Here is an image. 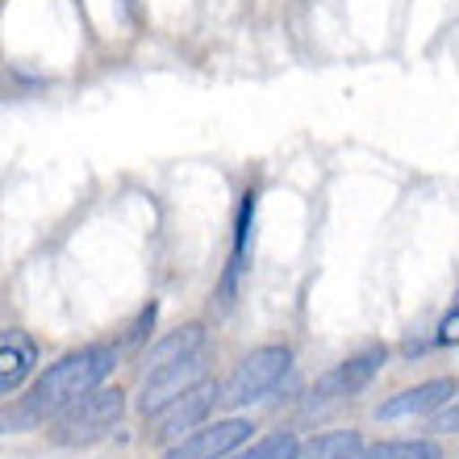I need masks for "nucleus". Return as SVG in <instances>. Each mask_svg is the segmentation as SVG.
Listing matches in <instances>:
<instances>
[{"label":"nucleus","instance_id":"obj_2","mask_svg":"<svg viewBox=\"0 0 459 459\" xmlns=\"http://www.w3.org/2000/svg\"><path fill=\"white\" fill-rule=\"evenodd\" d=\"M292 372V347L284 342H267L242 355V363L218 385V405L226 410H247L255 401H267Z\"/></svg>","mask_w":459,"mask_h":459},{"label":"nucleus","instance_id":"obj_11","mask_svg":"<svg viewBox=\"0 0 459 459\" xmlns=\"http://www.w3.org/2000/svg\"><path fill=\"white\" fill-rule=\"evenodd\" d=\"M201 347H205V326H201V322H188V326L171 330L168 339H159L155 347L143 355V376L155 372V368H163V363L184 359V355H196Z\"/></svg>","mask_w":459,"mask_h":459},{"label":"nucleus","instance_id":"obj_9","mask_svg":"<svg viewBox=\"0 0 459 459\" xmlns=\"http://www.w3.org/2000/svg\"><path fill=\"white\" fill-rule=\"evenodd\" d=\"M34 372H38V342L25 330H4L0 334V397H9L22 385H30Z\"/></svg>","mask_w":459,"mask_h":459},{"label":"nucleus","instance_id":"obj_3","mask_svg":"<svg viewBox=\"0 0 459 459\" xmlns=\"http://www.w3.org/2000/svg\"><path fill=\"white\" fill-rule=\"evenodd\" d=\"M121 413H126V393H121L117 385H97L88 388L84 397H75L67 410H59L55 418H50V435H55V443H63V447H75V443H92V438L109 435L113 426L121 422Z\"/></svg>","mask_w":459,"mask_h":459},{"label":"nucleus","instance_id":"obj_14","mask_svg":"<svg viewBox=\"0 0 459 459\" xmlns=\"http://www.w3.org/2000/svg\"><path fill=\"white\" fill-rule=\"evenodd\" d=\"M297 447H301V438L292 435V430H276V435H267V438H259V443H242L234 455H226V459H297Z\"/></svg>","mask_w":459,"mask_h":459},{"label":"nucleus","instance_id":"obj_16","mask_svg":"<svg viewBox=\"0 0 459 459\" xmlns=\"http://www.w3.org/2000/svg\"><path fill=\"white\" fill-rule=\"evenodd\" d=\"M455 326H459V305H451L447 314H443V322H438V334H435V342L438 347H455Z\"/></svg>","mask_w":459,"mask_h":459},{"label":"nucleus","instance_id":"obj_12","mask_svg":"<svg viewBox=\"0 0 459 459\" xmlns=\"http://www.w3.org/2000/svg\"><path fill=\"white\" fill-rule=\"evenodd\" d=\"M363 435L359 430H322L297 447V459H359Z\"/></svg>","mask_w":459,"mask_h":459},{"label":"nucleus","instance_id":"obj_6","mask_svg":"<svg viewBox=\"0 0 459 459\" xmlns=\"http://www.w3.org/2000/svg\"><path fill=\"white\" fill-rule=\"evenodd\" d=\"M205 359L209 355H205V347H201L196 355H184V359L163 363V368H155V372H146L143 376V397H138V413L151 418V413H159L176 397H184L188 388H196L201 380H205Z\"/></svg>","mask_w":459,"mask_h":459},{"label":"nucleus","instance_id":"obj_8","mask_svg":"<svg viewBox=\"0 0 459 459\" xmlns=\"http://www.w3.org/2000/svg\"><path fill=\"white\" fill-rule=\"evenodd\" d=\"M447 401H455V380H426V385L401 388L397 397H388L376 405V422H401V418H422V413L443 410Z\"/></svg>","mask_w":459,"mask_h":459},{"label":"nucleus","instance_id":"obj_4","mask_svg":"<svg viewBox=\"0 0 459 459\" xmlns=\"http://www.w3.org/2000/svg\"><path fill=\"white\" fill-rule=\"evenodd\" d=\"M213 405H218V380H201L196 388H188L184 397H176L171 405H163L159 413H151L146 418V438L151 443H159V447H171L176 438H184L188 430H196V426L209 422V413H213Z\"/></svg>","mask_w":459,"mask_h":459},{"label":"nucleus","instance_id":"obj_7","mask_svg":"<svg viewBox=\"0 0 459 459\" xmlns=\"http://www.w3.org/2000/svg\"><path fill=\"white\" fill-rule=\"evenodd\" d=\"M388 363V347L385 342H372V347L355 351L347 355L342 363H334L322 380L314 385V401H339V397H351V393H359L368 388L380 376V368Z\"/></svg>","mask_w":459,"mask_h":459},{"label":"nucleus","instance_id":"obj_15","mask_svg":"<svg viewBox=\"0 0 459 459\" xmlns=\"http://www.w3.org/2000/svg\"><path fill=\"white\" fill-rule=\"evenodd\" d=\"M155 317H159V301H146L143 314L134 317V326H130V334H126V342H130V347H138L143 339H151V330H155Z\"/></svg>","mask_w":459,"mask_h":459},{"label":"nucleus","instance_id":"obj_13","mask_svg":"<svg viewBox=\"0 0 459 459\" xmlns=\"http://www.w3.org/2000/svg\"><path fill=\"white\" fill-rule=\"evenodd\" d=\"M359 459H443L435 438H385V443H363Z\"/></svg>","mask_w":459,"mask_h":459},{"label":"nucleus","instance_id":"obj_10","mask_svg":"<svg viewBox=\"0 0 459 459\" xmlns=\"http://www.w3.org/2000/svg\"><path fill=\"white\" fill-rule=\"evenodd\" d=\"M255 205H259V193L247 188L238 201V221H234V251H230V267L226 276H221V305L234 301V292H238V280L251 264V238H255Z\"/></svg>","mask_w":459,"mask_h":459},{"label":"nucleus","instance_id":"obj_5","mask_svg":"<svg viewBox=\"0 0 459 459\" xmlns=\"http://www.w3.org/2000/svg\"><path fill=\"white\" fill-rule=\"evenodd\" d=\"M255 426L247 418H221V422H205L188 430L184 438H176L171 447H163L159 459H226L242 447V443H251Z\"/></svg>","mask_w":459,"mask_h":459},{"label":"nucleus","instance_id":"obj_17","mask_svg":"<svg viewBox=\"0 0 459 459\" xmlns=\"http://www.w3.org/2000/svg\"><path fill=\"white\" fill-rule=\"evenodd\" d=\"M455 426H459L455 401H447V413H438V418H435V426H430V430H435V435H451V430H455Z\"/></svg>","mask_w":459,"mask_h":459},{"label":"nucleus","instance_id":"obj_1","mask_svg":"<svg viewBox=\"0 0 459 459\" xmlns=\"http://www.w3.org/2000/svg\"><path fill=\"white\" fill-rule=\"evenodd\" d=\"M117 368V347L109 342H88L80 351H67L63 359H55L22 397H13L0 405V435H25L50 422L59 410H67L75 397H84L88 388L105 385Z\"/></svg>","mask_w":459,"mask_h":459}]
</instances>
